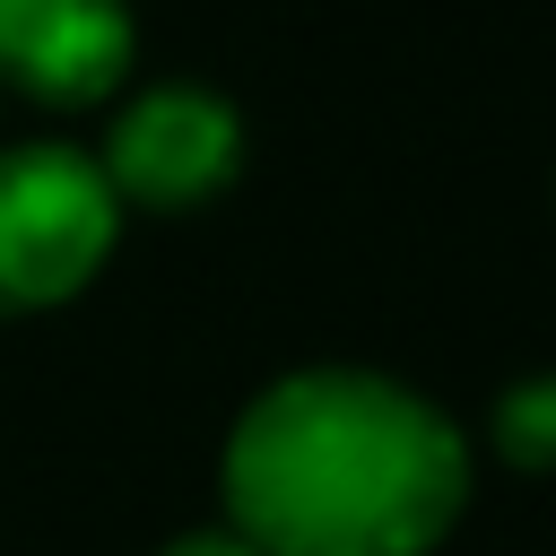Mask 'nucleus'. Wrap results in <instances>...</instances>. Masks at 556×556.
Returning a JSON list of instances; mask_svg holds the SVG:
<instances>
[{"instance_id": "nucleus-6", "label": "nucleus", "mask_w": 556, "mask_h": 556, "mask_svg": "<svg viewBox=\"0 0 556 556\" xmlns=\"http://www.w3.org/2000/svg\"><path fill=\"white\" fill-rule=\"evenodd\" d=\"M156 556H261V547H252V539H235L226 521H200V530H174Z\"/></svg>"}, {"instance_id": "nucleus-2", "label": "nucleus", "mask_w": 556, "mask_h": 556, "mask_svg": "<svg viewBox=\"0 0 556 556\" xmlns=\"http://www.w3.org/2000/svg\"><path fill=\"white\" fill-rule=\"evenodd\" d=\"M122 200L78 139L0 148V313H52L104 278L122 252Z\"/></svg>"}, {"instance_id": "nucleus-4", "label": "nucleus", "mask_w": 556, "mask_h": 556, "mask_svg": "<svg viewBox=\"0 0 556 556\" xmlns=\"http://www.w3.org/2000/svg\"><path fill=\"white\" fill-rule=\"evenodd\" d=\"M139 70L130 0H0V87L35 104H113Z\"/></svg>"}, {"instance_id": "nucleus-5", "label": "nucleus", "mask_w": 556, "mask_h": 556, "mask_svg": "<svg viewBox=\"0 0 556 556\" xmlns=\"http://www.w3.org/2000/svg\"><path fill=\"white\" fill-rule=\"evenodd\" d=\"M486 443L504 469H556V365L547 374H513L486 408Z\"/></svg>"}, {"instance_id": "nucleus-3", "label": "nucleus", "mask_w": 556, "mask_h": 556, "mask_svg": "<svg viewBox=\"0 0 556 556\" xmlns=\"http://www.w3.org/2000/svg\"><path fill=\"white\" fill-rule=\"evenodd\" d=\"M243 104L208 78H139L113 96V122L96 139V165L122 200V217H191L235 191L243 174Z\"/></svg>"}, {"instance_id": "nucleus-1", "label": "nucleus", "mask_w": 556, "mask_h": 556, "mask_svg": "<svg viewBox=\"0 0 556 556\" xmlns=\"http://www.w3.org/2000/svg\"><path fill=\"white\" fill-rule=\"evenodd\" d=\"M469 486V426L382 365H287L217 443L226 530L261 556H434Z\"/></svg>"}]
</instances>
